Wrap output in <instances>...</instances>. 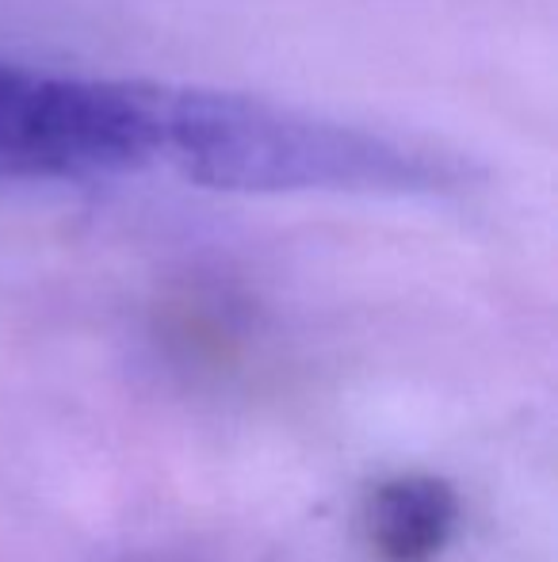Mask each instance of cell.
Returning a JSON list of instances; mask_svg holds the SVG:
<instances>
[{"label": "cell", "mask_w": 558, "mask_h": 562, "mask_svg": "<svg viewBox=\"0 0 558 562\" xmlns=\"http://www.w3.org/2000/svg\"><path fill=\"white\" fill-rule=\"evenodd\" d=\"M161 157L218 192L291 195H432L455 184V165L418 142L207 89H157Z\"/></svg>", "instance_id": "cell-1"}, {"label": "cell", "mask_w": 558, "mask_h": 562, "mask_svg": "<svg viewBox=\"0 0 558 562\" xmlns=\"http://www.w3.org/2000/svg\"><path fill=\"white\" fill-rule=\"evenodd\" d=\"M459 528V494L436 474H395L364 502V540L379 562H432Z\"/></svg>", "instance_id": "cell-3"}, {"label": "cell", "mask_w": 558, "mask_h": 562, "mask_svg": "<svg viewBox=\"0 0 558 562\" xmlns=\"http://www.w3.org/2000/svg\"><path fill=\"white\" fill-rule=\"evenodd\" d=\"M161 161L157 89L0 61V184H58Z\"/></svg>", "instance_id": "cell-2"}]
</instances>
